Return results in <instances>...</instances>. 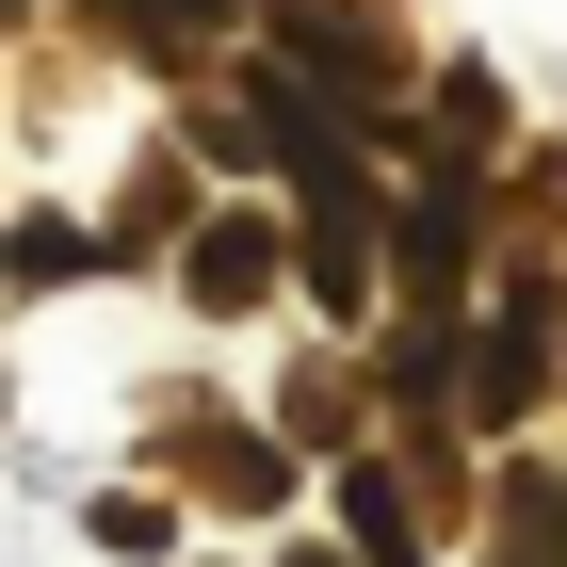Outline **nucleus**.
I'll use <instances>...</instances> for the list:
<instances>
[{"mask_svg": "<svg viewBox=\"0 0 567 567\" xmlns=\"http://www.w3.org/2000/svg\"><path fill=\"white\" fill-rule=\"evenodd\" d=\"M551 373H567V276L551 260H503V308H486L471 357H454V422L519 437V405H551Z\"/></svg>", "mask_w": 567, "mask_h": 567, "instance_id": "1", "label": "nucleus"}, {"mask_svg": "<svg viewBox=\"0 0 567 567\" xmlns=\"http://www.w3.org/2000/svg\"><path fill=\"white\" fill-rule=\"evenodd\" d=\"M276 276H292V227H276V212H244V195L178 227V308H195V324H244Z\"/></svg>", "mask_w": 567, "mask_h": 567, "instance_id": "2", "label": "nucleus"}, {"mask_svg": "<svg viewBox=\"0 0 567 567\" xmlns=\"http://www.w3.org/2000/svg\"><path fill=\"white\" fill-rule=\"evenodd\" d=\"M163 454H178V471H195V486H212L227 519H276V486H292V437H260V422H212V405H195V390L163 405Z\"/></svg>", "mask_w": 567, "mask_h": 567, "instance_id": "3", "label": "nucleus"}, {"mask_svg": "<svg viewBox=\"0 0 567 567\" xmlns=\"http://www.w3.org/2000/svg\"><path fill=\"white\" fill-rule=\"evenodd\" d=\"M341 519H357L341 535L357 567H437V535H422L437 519V471L422 454H341Z\"/></svg>", "mask_w": 567, "mask_h": 567, "instance_id": "4", "label": "nucleus"}, {"mask_svg": "<svg viewBox=\"0 0 567 567\" xmlns=\"http://www.w3.org/2000/svg\"><path fill=\"white\" fill-rule=\"evenodd\" d=\"M82 276H114V260H97V227H65V212L0 227V292H82Z\"/></svg>", "mask_w": 567, "mask_h": 567, "instance_id": "5", "label": "nucleus"}, {"mask_svg": "<svg viewBox=\"0 0 567 567\" xmlns=\"http://www.w3.org/2000/svg\"><path fill=\"white\" fill-rule=\"evenodd\" d=\"M82 535H97L114 567H163V551H178V486H97V503H82Z\"/></svg>", "mask_w": 567, "mask_h": 567, "instance_id": "6", "label": "nucleus"}, {"mask_svg": "<svg viewBox=\"0 0 567 567\" xmlns=\"http://www.w3.org/2000/svg\"><path fill=\"white\" fill-rule=\"evenodd\" d=\"M292 567H357V551H292Z\"/></svg>", "mask_w": 567, "mask_h": 567, "instance_id": "7", "label": "nucleus"}, {"mask_svg": "<svg viewBox=\"0 0 567 567\" xmlns=\"http://www.w3.org/2000/svg\"><path fill=\"white\" fill-rule=\"evenodd\" d=\"M0 33H17V0H0Z\"/></svg>", "mask_w": 567, "mask_h": 567, "instance_id": "8", "label": "nucleus"}, {"mask_svg": "<svg viewBox=\"0 0 567 567\" xmlns=\"http://www.w3.org/2000/svg\"><path fill=\"white\" fill-rule=\"evenodd\" d=\"M0 405H17V373H0Z\"/></svg>", "mask_w": 567, "mask_h": 567, "instance_id": "9", "label": "nucleus"}]
</instances>
